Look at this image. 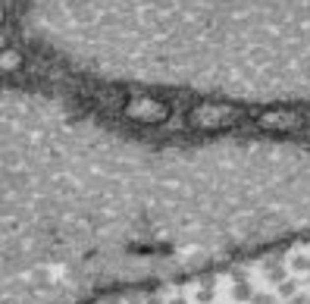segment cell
I'll return each mask as SVG.
<instances>
[{"mask_svg": "<svg viewBox=\"0 0 310 304\" xmlns=\"http://www.w3.org/2000/svg\"><path fill=\"white\" fill-rule=\"evenodd\" d=\"M251 120L257 122V129H263V132L301 135L304 125H307V120H310V113L295 110V107H266V110H257Z\"/></svg>", "mask_w": 310, "mask_h": 304, "instance_id": "obj_2", "label": "cell"}, {"mask_svg": "<svg viewBox=\"0 0 310 304\" xmlns=\"http://www.w3.org/2000/svg\"><path fill=\"white\" fill-rule=\"evenodd\" d=\"M123 116L132 122H141V125H160L169 120V104L160 97H151V94H135L123 104Z\"/></svg>", "mask_w": 310, "mask_h": 304, "instance_id": "obj_3", "label": "cell"}, {"mask_svg": "<svg viewBox=\"0 0 310 304\" xmlns=\"http://www.w3.org/2000/svg\"><path fill=\"white\" fill-rule=\"evenodd\" d=\"M245 122V110L232 104H201L188 113V125L197 132H226Z\"/></svg>", "mask_w": 310, "mask_h": 304, "instance_id": "obj_1", "label": "cell"}]
</instances>
